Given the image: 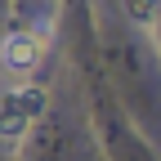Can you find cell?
<instances>
[{
    "mask_svg": "<svg viewBox=\"0 0 161 161\" xmlns=\"http://www.w3.org/2000/svg\"><path fill=\"white\" fill-rule=\"evenodd\" d=\"M45 103H49V94L40 85H31V80L5 90V98H0V148L5 152H14L31 134V125L45 116Z\"/></svg>",
    "mask_w": 161,
    "mask_h": 161,
    "instance_id": "6da1fadb",
    "label": "cell"
},
{
    "mask_svg": "<svg viewBox=\"0 0 161 161\" xmlns=\"http://www.w3.org/2000/svg\"><path fill=\"white\" fill-rule=\"evenodd\" d=\"M40 58H45V36L36 27H18L0 40V67L14 76H31L40 67Z\"/></svg>",
    "mask_w": 161,
    "mask_h": 161,
    "instance_id": "7a4b0ae2",
    "label": "cell"
}]
</instances>
